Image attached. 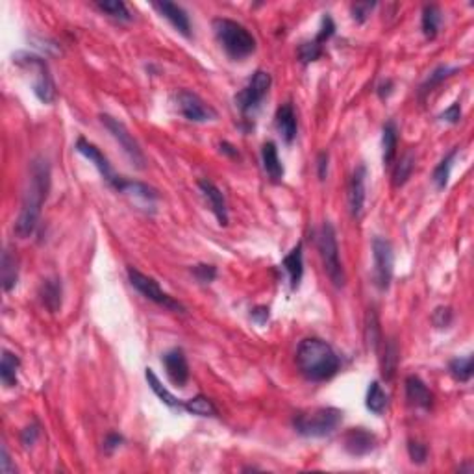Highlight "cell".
<instances>
[{
    "mask_svg": "<svg viewBox=\"0 0 474 474\" xmlns=\"http://www.w3.org/2000/svg\"><path fill=\"white\" fill-rule=\"evenodd\" d=\"M99 10L104 13H107L110 17L118 19V21H130L132 15L128 12V8L123 0H99L96 2Z\"/></svg>",
    "mask_w": 474,
    "mask_h": 474,
    "instance_id": "obj_34",
    "label": "cell"
},
{
    "mask_svg": "<svg viewBox=\"0 0 474 474\" xmlns=\"http://www.w3.org/2000/svg\"><path fill=\"white\" fill-rule=\"evenodd\" d=\"M449 371L457 382L462 384H467L473 378L474 373V358L473 356H467V358H456L449 363Z\"/></svg>",
    "mask_w": 474,
    "mask_h": 474,
    "instance_id": "obj_31",
    "label": "cell"
},
{
    "mask_svg": "<svg viewBox=\"0 0 474 474\" xmlns=\"http://www.w3.org/2000/svg\"><path fill=\"white\" fill-rule=\"evenodd\" d=\"M413 169H415L413 152H406V154L400 158V161L397 163V167H395V171H393V185H395V187H402V185L408 182V178L411 176Z\"/></svg>",
    "mask_w": 474,
    "mask_h": 474,
    "instance_id": "obj_33",
    "label": "cell"
},
{
    "mask_svg": "<svg viewBox=\"0 0 474 474\" xmlns=\"http://www.w3.org/2000/svg\"><path fill=\"white\" fill-rule=\"evenodd\" d=\"M296 367L309 382H326L339 373L341 360L332 344L319 338H308L296 349Z\"/></svg>",
    "mask_w": 474,
    "mask_h": 474,
    "instance_id": "obj_2",
    "label": "cell"
},
{
    "mask_svg": "<svg viewBox=\"0 0 474 474\" xmlns=\"http://www.w3.org/2000/svg\"><path fill=\"white\" fill-rule=\"evenodd\" d=\"M276 128H278L280 136H282V139H284L287 145H291V143L295 141L296 115L289 102H287V104H282V106L276 110Z\"/></svg>",
    "mask_w": 474,
    "mask_h": 474,
    "instance_id": "obj_20",
    "label": "cell"
},
{
    "mask_svg": "<svg viewBox=\"0 0 474 474\" xmlns=\"http://www.w3.org/2000/svg\"><path fill=\"white\" fill-rule=\"evenodd\" d=\"M317 172H319L320 180H326L328 174V152H320L317 158Z\"/></svg>",
    "mask_w": 474,
    "mask_h": 474,
    "instance_id": "obj_48",
    "label": "cell"
},
{
    "mask_svg": "<svg viewBox=\"0 0 474 474\" xmlns=\"http://www.w3.org/2000/svg\"><path fill=\"white\" fill-rule=\"evenodd\" d=\"M250 317H252V320H256L258 324H265L267 320H269V317H271V313H269V308H265V306H258V308L252 309Z\"/></svg>",
    "mask_w": 474,
    "mask_h": 474,
    "instance_id": "obj_47",
    "label": "cell"
},
{
    "mask_svg": "<svg viewBox=\"0 0 474 474\" xmlns=\"http://www.w3.org/2000/svg\"><path fill=\"white\" fill-rule=\"evenodd\" d=\"M373 261L374 284L380 291H387L393 280L395 254H393L391 243L385 237H374L373 239Z\"/></svg>",
    "mask_w": 474,
    "mask_h": 474,
    "instance_id": "obj_11",
    "label": "cell"
},
{
    "mask_svg": "<svg viewBox=\"0 0 474 474\" xmlns=\"http://www.w3.org/2000/svg\"><path fill=\"white\" fill-rule=\"evenodd\" d=\"M376 446V437L373 432H369L365 428H350L347 435H344V451L350 456L363 457L371 454Z\"/></svg>",
    "mask_w": 474,
    "mask_h": 474,
    "instance_id": "obj_15",
    "label": "cell"
},
{
    "mask_svg": "<svg viewBox=\"0 0 474 474\" xmlns=\"http://www.w3.org/2000/svg\"><path fill=\"white\" fill-rule=\"evenodd\" d=\"M176 102L180 113L191 123H207L217 117L214 107L206 104L200 96L189 89H180L176 93Z\"/></svg>",
    "mask_w": 474,
    "mask_h": 474,
    "instance_id": "obj_12",
    "label": "cell"
},
{
    "mask_svg": "<svg viewBox=\"0 0 474 474\" xmlns=\"http://www.w3.org/2000/svg\"><path fill=\"white\" fill-rule=\"evenodd\" d=\"M457 152H460V147L452 148L451 152L444 156L443 160H441L437 163V167L433 169L432 182H433V184H435V187H437L439 191H443L444 187L449 185V178H451L452 163H454V160H456Z\"/></svg>",
    "mask_w": 474,
    "mask_h": 474,
    "instance_id": "obj_27",
    "label": "cell"
},
{
    "mask_svg": "<svg viewBox=\"0 0 474 474\" xmlns=\"http://www.w3.org/2000/svg\"><path fill=\"white\" fill-rule=\"evenodd\" d=\"M161 363L165 367L167 378L171 380V384L176 387H185V384L189 382V365H187L184 350L171 349L163 354Z\"/></svg>",
    "mask_w": 474,
    "mask_h": 474,
    "instance_id": "obj_13",
    "label": "cell"
},
{
    "mask_svg": "<svg viewBox=\"0 0 474 474\" xmlns=\"http://www.w3.org/2000/svg\"><path fill=\"white\" fill-rule=\"evenodd\" d=\"M320 56H322V45H320L317 39L302 43V45L298 47V58H300V61H302L304 65L313 63V61H317Z\"/></svg>",
    "mask_w": 474,
    "mask_h": 474,
    "instance_id": "obj_36",
    "label": "cell"
},
{
    "mask_svg": "<svg viewBox=\"0 0 474 474\" xmlns=\"http://www.w3.org/2000/svg\"><path fill=\"white\" fill-rule=\"evenodd\" d=\"M74 148H76L78 154H82L83 158H87V160L96 167V171L101 172V176L106 180L107 184L112 185L113 189L118 191V193H126L128 185H130V180H126V178L118 176L117 172L113 171V167L110 165L107 158L102 154L96 145H93V143H89L87 139L80 137V139L76 141V147Z\"/></svg>",
    "mask_w": 474,
    "mask_h": 474,
    "instance_id": "obj_9",
    "label": "cell"
},
{
    "mask_svg": "<svg viewBox=\"0 0 474 474\" xmlns=\"http://www.w3.org/2000/svg\"><path fill=\"white\" fill-rule=\"evenodd\" d=\"M145 378H147L150 389L156 393V397L160 398L161 402L165 404V406H169V408H172V409H184V400L176 398L171 391H169V389H167V387H163L160 378L156 376V373L150 367L145 369Z\"/></svg>",
    "mask_w": 474,
    "mask_h": 474,
    "instance_id": "obj_23",
    "label": "cell"
},
{
    "mask_svg": "<svg viewBox=\"0 0 474 474\" xmlns=\"http://www.w3.org/2000/svg\"><path fill=\"white\" fill-rule=\"evenodd\" d=\"M48 189H50V163L45 158H36L30 165L28 182L23 195V206L21 214L15 223V234L21 239H26L34 234L37 228L39 217H41L43 204L47 200Z\"/></svg>",
    "mask_w": 474,
    "mask_h": 474,
    "instance_id": "obj_1",
    "label": "cell"
},
{
    "mask_svg": "<svg viewBox=\"0 0 474 474\" xmlns=\"http://www.w3.org/2000/svg\"><path fill=\"white\" fill-rule=\"evenodd\" d=\"M154 8L161 13V17H165L182 36L191 37L189 15L184 12V8H180L178 4H172V2H167V0L156 2Z\"/></svg>",
    "mask_w": 474,
    "mask_h": 474,
    "instance_id": "obj_17",
    "label": "cell"
},
{
    "mask_svg": "<svg viewBox=\"0 0 474 474\" xmlns=\"http://www.w3.org/2000/svg\"><path fill=\"white\" fill-rule=\"evenodd\" d=\"M184 411L193 415H200V417H217V408L214 402L204 395H196V397L184 400Z\"/></svg>",
    "mask_w": 474,
    "mask_h": 474,
    "instance_id": "obj_30",
    "label": "cell"
},
{
    "mask_svg": "<svg viewBox=\"0 0 474 474\" xmlns=\"http://www.w3.org/2000/svg\"><path fill=\"white\" fill-rule=\"evenodd\" d=\"M365 182H367V167L358 165L356 171L352 172L349 184V209L350 215L354 219H360L363 215V207H365Z\"/></svg>",
    "mask_w": 474,
    "mask_h": 474,
    "instance_id": "obj_14",
    "label": "cell"
},
{
    "mask_svg": "<svg viewBox=\"0 0 474 474\" xmlns=\"http://www.w3.org/2000/svg\"><path fill=\"white\" fill-rule=\"evenodd\" d=\"M198 189L202 191V195L206 196V200L209 202L212 212L217 217L220 226L228 225V206H226V198L223 195V191L209 180H200L198 182Z\"/></svg>",
    "mask_w": 474,
    "mask_h": 474,
    "instance_id": "obj_16",
    "label": "cell"
},
{
    "mask_svg": "<svg viewBox=\"0 0 474 474\" xmlns=\"http://www.w3.org/2000/svg\"><path fill=\"white\" fill-rule=\"evenodd\" d=\"M214 32L217 41L228 56L236 61L249 58L256 52V39L243 24L231 19L219 17L214 21Z\"/></svg>",
    "mask_w": 474,
    "mask_h": 474,
    "instance_id": "obj_3",
    "label": "cell"
},
{
    "mask_svg": "<svg viewBox=\"0 0 474 474\" xmlns=\"http://www.w3.org/2000/svg\"><path fill=\"white\" fill-rule=\"evenodd\" d=\"M452 320H454V313H452V308H449V306H441L432 315V322L437 328H449L452 324Z\"/></svg>",
    "mask_w": 474,
    "mask_h": 474,
    "instance_id": "obj_41",
    "label": "cell"
},
{
    "mask_svg": "<svg viewBox=\"0 0 474 474\" xmlns=\"http://www.w3.org/2000/svg\"><path fill=\"white\" fill-rule=\"evenodd\" d=\"M273 78L267 71H256L249 83L236 95V106L243 115L254 113L269 93Z\"/></svg>",
    "mask_w": 474,
    "mask_h": 474,
    "instance_id": "obj_8",
    "label": "cell"
},
{
    "mask_svg": "<svg viewBox=\"0 0 474 474\" xmlns=\"http://www.w3.org/2000/svg\"><path fill=\"white\" fill-rule=\"evenodd\" d=\"M21 367V360L10 350L2 352V362H0V380L6 387H15L17 385V373Z\"/></svg>",
    "mask_w": 474,
    "mask_h": 474,
    "instance_id": "obj_26",
    "label": "cell"
},
{
    "mask_svg": "<svg viewBox=\"0 0 474 474\" xmlns=\"http://www.w3.org/2000/svg\"><path fill=\"white\" fill-rule=\"evenodd\" d=\"M193 274H195V278L200 282V284H212L215 280V276H217V269H215L214 265H207V263H198V265H195L193 269Z\"/></svg>",
    "mask_w": 474,
    "mask_h": 474,
    "instance_id": "obj_40",
    "label": "cell"
},
{
    "mask_svg": "<svg viewBox=\"0 0 474 474\" xmlns=\"http://www.w3.org/2000/svg\"><path fill=\"white\" fill-rule=\"evenodd\" d=\"M261 161H263V169H265L267 176L273 182H282L284 178V165L278 158V148L273 141H267L261 147Z\"/></svg>",
    "mask_w": 474,
    "mask_h": 474,
    "instance_id": "obj_21",
    "label": "cell"
},
{
    "mask_svg": "<svg viewBox=\"0 0 474 474\" xmlns=\"http://www.w3.org/2000/svg\"><path fill=\"white\" fill-rule=\"evenodd\" d=\"M0 471L4 474H13L17 473V468H15V465H12V460H10V454H8L6 446H2V452H0Z\"/></svg>",
    "mask_w": 474,
    "mask_h": 474,
    "instance_id": "obj_46",
    "label": "cell"
},
{
    "mask_svg": "<svg viewBox=\"0 0 474 474\" xmlns=\"http://www.w3.org/2000/svg\"><path fill=\"white\" fill-rule=\"evenodd\" d=\"M406 398L411 406L421 409H430L433 404V395L419 376L406 378Z\"/></svg>",
    "mask_w": 474,
    "mask_h": 474,
    "instance_id": "obj_18",
    "label": "cell"
},
{
    "mask_svg": "<svg viewBox=\"0 0 474 474\" xmlns=\"http://www.w3.org/2000/svg\"><path fill=\"white\" fill-rule=\"evenodd\" d=\"M37 437H39V426L37 424L26 426L21 433V441H23L24 446H32L37 441Z\"/></svg>",
    "mask_w": 474,
    "mask_h": 474,
    "instance_id": "obj_45",
    "label": "cell"
},
{
    "mask_svg": "<svg viewBox=\"0 0 474 474\" xmlns=\"http://www.w3.org/2000/svg\"><path fill=\"white\" fill-rule=\"evenodd\" d=\"M282 267H284L287 274H289V282L293 289H298V285L302 282L304 274V252H302V243H298L296 247L291 249V252L284 258L282 261Z\"/></svg>",
    "mask_w": 474,
    "mask_h": 474,
    "instance_id": "obj_19",
    "label": "cell"
},
{
    "mask_svg": "<svg viewBox=\"0 0 474 474\" xmlns=\"http://www.w3.org/2000/svg\"><path fill=\"white\" fill-rule=\"evenodd\" d=\"M439 118L451 123V125H457V123L462 121V106H460V102H454L449 110H444V112L439 115Z\"/></svg>",
    "mask_w": 474,
    "mask_h": 474,
    "instance_id": "obj_43",
    "label": "cell"
},
{
    "mask_svg": "<svg viewBox=\"0 0 474 474\" xmlns=\"http://www.w3.org/2000/svg\"><path fill=\"white\" fill-rule=\"evenodd\" d=\"M374 8H376V2H356L350 6V13L356 23H365Z\"/></svg>",
    "mask_w": 474,
    "mask_h": 474,
    "instance_id": "obj_38",
    "label": "cell"
},
{
    "mask_svg": "<svg viewBox=\"0 0 474 474\" xmlns=\"http://www.w3.org/2000/svg\"><path fill=\"white\" fill-rule=\"evenodd\" d=\"M43 304L50 313H56L61 308V282L58 278L47 280L41 287Z\"/></svg>",
    "mask_w": 474,
    "mask_h": 474,
    "instance_id": "obj_29",
    "label": "cell"
},
{
    "mask_svg": "<svg viewBox=\"0 0 474 474\" xmlns=\"http://www.w3.org/2000/svg\"><path fill=\"white\" fill-rule=\"evenodd\" d=\"M101 123L106 126L107 132L113 136V139L121 145L123 150H125V154L128 156V160L132 161V165L137 167V169H145V167H147V158L143 154L141 147L137 145L134 136L128 132L125 123H121L118 118L112 117V115H106V113H102L101 115Z\"/></svg>",
    "mask_w": 474,
    "mask_h": 474,
    "instance_id": "obj_10",
    "label": "cell"
},
{
    "mask_svg": "<svg viewBox=\"0 0 474 474\" xmlns=\"http://www.w3.org/2000/svg\"><path fill=\"white\" fill-rule=\"evenodd\" d=\"M408 454L409 460L417 465H424L428 460V449L426 444L419 443V441H409L408 443Z\"/></svg>",
    "mask_w": 474,
    "mask_h": 474,
    "instance_id": "obj_39",
    "label": "cell"
},
{
    "mask_svg": "<svg viewBox=\"0 0 474 474\" xmlns=\"http://www.w3.org/2000/svg\"><path fill=\"white\" fill-rule=\"evenodd\" d=\"M15 61L19 65L36 72V78H34V83H32L34 95L43 104H52L54 99H56V87H54L52 76H50V71H48L45 59H41L39 56H34V54H17Z\"/></svg>",
    "mask_w": 474,
    "mask_h": 474,
    "instance_id": "obj_6",
    "label": "cell"
},
{
    "mask_svg": "<svg viewBox=\"0 0 474 474\" xmlns=\"http://www.w3.org/2000/svg\"><path fill=\"white\" fill-rule=\"evenodd\" d=\"M220 150H223V152H225V154L231 156V158H237V156H239V152H237L236 148L231 147L230 143H226V141H223V143H220Z\"/></svg>",
    "mask_w": 474,
    "mask_h": 474,
    "instance_id": "obj_49",
    "label": "cell"
},
{
    "mask_svg": "<svg viewBox=\"0 0 474 474\" xmlns=\"http://www.w3.org/2000/svg\"><path fill=\"white\" fill-rule=\"evenodd\" d=\"M336 34V24H333V21H332V17L330 15H324L322 17V21H320V28H319V34H317V41L320 43V45H324L330 37Z\"/></svg>",
    "mask_w": 474,
    "mask_h": 474,
    "instance_id": "obj_42",
    "label": "cell"
},
{
    "mask_svg": "<svg viewBox=\"0 0 474 474\" xmlns=\"http://www.w3.org/2000/svg\"><path fill=\"white\" fill-rule=\"evenodd\" d=\"M125 443V439H123V435L117 432H112L107 433L106 439H104V452L106 454H113V452L117 451L121 444Z\"/></svg>",
    "mask_w": 474,
    "mask_h": 474,
    "instance_id": "obj_44",
    "label": "cell"
},
{
    "mask_svg": "<svg viewBox=\"0 0 474 474\" xmlns=\"http://www.w3.org/2000/svg\"><path fill=\"white\" fill-rule=\"evenodd\" d=\"M319 252L330 282L338 289L344 287L347 276H344L343 263H341V258H339L338 236H336V230H333V226L328 220L322 225V228L319 231Z\"/></svg>",
    "mask_w": 474,
    "mask_h": 474,
    "instance_id": "obj_5",
    "label": "cell"
},
{
    "mask_svg": "<svg viewBox=\"0 0 474 474\" xmlns=\"http://www.w3.org/2000/svg\"><path fill=\"white\" fill-rule=\"evenodd\" d=\"M343 422V411L339 408H315L298 411L293 417V428L302 437H326L332 435Z\"/></svg>",
    "mask_w": 474,
    "mask_h": 474,
    "instance_id": "obj_4",
    "label": "cell"
},
{
    "mask_svg": "<svg viewBox=\"0 0 474 474\" xmlns=\"http://www.w3.org/2000/svg\"><path fill=\"white\" fill-rule=\"evenodd\" d=\"M387 402H389L387 393L382 389L378 380L371 382L367 389V398H365V406H367L369 411H373L374 415H382L387 408Z\"/></svg>",
    "mask_w": 474,
    "mask_h": 474,
    "instance_id": "obj_28",
    "label": "cell"
},
{
    "mask_svg": "<svg viewBox=\"0 0 474 474\" xmlns=\"http://www.w3.org/2000/svg\"><path fill=\"white\" fill-rule=\"evenodd\" d=\"M380 343V328H378V319H376V313L367 315V344L369 349L376 350Z\"/></svg>",
    "mask_w": 474,
    "mask_h": 474,
    "instance_id": "obj_37",
    "label": "cell"
},
{
    "mask_svg": "<svg viewBox=\"0 0 474 474\" xmlns=\"http://www.w3.org/2000/svg\"><path fill=\"white\" fill-rule=\"evenodd\" d=\"M397 147H398V128L395 125V121H387L382 130V160L384 165H393V161L397 158Z\"/></svg>",
    "mask_w": 474,
    "mask_h": 474,
    "instance_id": "obj_22",
    "label": "cell"
},
{
    "mask_svg": "<svg viewBox=\"0 0 474 474\" xmlns=\"http://www.w3.org/2000/svg\"><path fill=\"white\" fill-rule=\"evenodd\" d=\"M457 71H460L457 67H446V65L437 67V69L430 74V78H428L426 82L421 85V95H428L430 91H433L435 85H439V83L443 82V80H446V78H451L452 74Z\"/></svg>",
    "mask_w": 474,
    "mask_h": 474,
    "instance_id": "obj_35",
    "label": "cell"
},
{
    "mask_svg": "<svg viewBox=\"0 0 474 474\" xmlns=\"http://www.w3.org/2000/svg\"><path fill=\"white\" fill-rule=\"evenodd\" d=\"M0 280H2V289L4 291H12L13 287L17 285V258H15L10 250H4V252H2V261H0Z\"/></svg>",
    "mask_w": 474,
    "mask_h": 474,
    "instance_id": "obj_24",
    "label": "cell"
},
{
    "mask_svg": "<svg viewBox=\"0 0 474 474\" xmlns=\"http://www.w3.org/2000/svg\"><path fill=\"white\" fill-rule=\"evenodd\" d=\"M385 358L382 363V376L385 380H391L395 376V371L398 367V360H400V350L395 339H389L385 344Z\"/></svg>",
    "mask_w": 474,
    "mask_h": 474,
    "instance_id": "obj_32",
    "label": "cell"
},
{
    "mask_svg": "<svg viewBox=\"0 0 474 474\" xmlns=\"http://www.w3.org/2000/svg\"><path fill=\"white\" fill-rule=\"evenodd\" d=\"M441 23H443V13H441L439 6H435V4H428V6H424V10H422L421 26L422 34H424L426 39L432 41V39L437 37Z\"/></svg>",
    "mask_w": 474,
    "mask_h": 474,
    "instance_id": "obj_25",
    "label": "cell"
},
{
    "mask_svg": "<svg viewBox=\"0 0 474 474\" xmlns=\"http://www.w3.org/2000/svg\"><path fill=\"white\" fill-rule=\"evenodd\" d=\"M128 280H130V284L134 285L145 298H148V300H152V302L161 306V308L176 311V313H185L184 306L178 302V300H174L169 293H165V291L161 289L160 284H158L154 278L143 274L141 271H137L134 267H128Z\"/></svg>",
    "mask_w": 474,
    "mask_h": 474,
    "instance_id": "obj_7",
    "label": "cell"
}]
</instances>
